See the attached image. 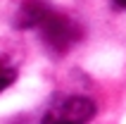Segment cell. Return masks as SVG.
Returning a JSON list of instances; mask_svg holds the SVG:
<instances>
[{"label": "cell", "mask_w": 126, "mask_h": 124, "mask_svg": "<svg viewBox=\"0 0 126 124\" xmlns=\"http://www.w3.org/2000/svg\"><path fill=\"white\" fill-rule=\"evenodd\" d=\"M50 12V7L41 0H29L19 7V19H17V26L21 29H31V26H38L43 21V17Z\"/></svg>", "instance_id": "3957f363"}, {"label": "cell", "mask_w": 126, "mask_h": 124, "mask_svg": "<svg viewBox=\"0 0 126 124\" xmlns=\"http://www.w3.org/2000/svg\"><path fill=\"white\" fill-rule=\"evenodd\" d=\"M114 2H117L119 7H126V0H114Z\"/></svg>", "instance_id": "5b68a950"}, {"label": "cell", "mask_w": 126, "mask_h": 124, "mask_svg": "<svg viewBox=\"0 0 126 124\" xmlns=\"http://www.w3.org/2000/svg\"><path fill=\"white\" fill-rule=\"evenodd\" d=\"M95 117V103L86 96H69L50 105L41 124H88Z\"/></svg>", "instance_id": "6da1fadb"}, {"label": "cell", "mask_w": 126, "mask_h": 124, "mask_svg": "<svg viewBox=\"0 0 126 124\" xmlns=\"http://www.w3.org/2000/svg\"><path fill=\"white\" fill-rule=\"evenodd\" d=\"M14 79H17V69H14L10 62L0 60V93H2L7 86H12Z\"/></svg>", "instance_id": "277c9868"}, {"label": "cell", "mask_w": 126, "mask_h": 124, "mask_svg": "<svg viewBox=\"0 0 126 124\" xmlns=\"http://www.w3.org/2000/svg\"><path fill=\"white\" fill-rule=\"evenodd\" d=\"M38 26H41V31H43V41L48 43L52 50H57V53L69 50L71 45L81 38V29H79L67 14H60V12H55V10H50Z\"/></svg>", "instance_id": "7a4b0ae2"}]
</instances>
